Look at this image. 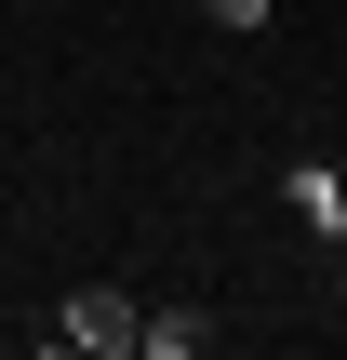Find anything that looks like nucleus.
<instances>
[{
    "mask_svg": "<svg viewBox=\"0 0 347 360\" xmlns=\"http://www.w3.org/2000/svg\"><path fill=\"white\" fill-rule=\"evenodd\" d=\"M334 307H347V267H334Z\"/></svg>",
    "mask_w": 347,
    "mask_h": 360,
    "instance_id": "obj_5",
    "label": "nucleus"
},
{
    "mask_svg": "<svg viewBox=\"0 0 347 360\" xmlns=\"http://www.w3.org/2000/svg\"><path fill=\"white\" fill-rule=\"evenodd\" d=\"M134 334H147V307L107 294V281H80V294L53 307V347H80V360H134Z\"/></svg>",
    "mask_w": 347,
    "mask_h": 360,
    "instance_id": "obj_1",
    "label": "nucleus"
},
{
    "mask_svg": "<svg viewBox=\"0 0 347 360\" xmlns=\"http://www.w3.org/2000/svg\"><path fill=\"white\" fill-rule=\"evenodd\" d=\"M201 13H214L227 40H254V27H267V0H201Z\"/></svg>",
    "mask_w": 347,
    "mask_h": 360,
    "instance_id": "obj_4",
    "label": "nucleus"
},
{
    "mask_svg": "<svg viewBox=\"0 0 347 360\" xmlns=\"http://www.w3.org/2000/svg\"><path fill=\"white\" fill-rule=\"evenodd\" d=\"M201 347H214L201 307H147V334H134V360H201Z\"/></svg>",
    "mask_w": 347,
    "mask_h": 360,
    "instance_id": "obj_2",
    "label": "nucleus"
},
{
    "mask_svg": "<svg viewBox=\"0 0 347 360\" xmlns=\"http://www.w3.org/2000/svg\"><path fill=\"white\" fill-rule=\"evenodd\" d=\"M294 214H308V227H321V240H347V187H334V174H321V160H308V174H294Z\"/></svg>",
    "mask_w": 347,
    "mask_h": 360,
    "instance_id": "obj_3",
    "label": "nucleus"
}]
</instances>
